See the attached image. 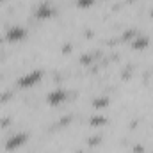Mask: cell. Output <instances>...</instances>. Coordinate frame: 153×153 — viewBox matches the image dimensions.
I'll return each mask as SVG.
<instances>
[{"label": "cell", "mask_w": 153, "mask_h": 153, "mask_svg": "<svg viewBox=\"0 0 153 153\" xmlns=\"http://www.w3.org/2000/svg\"><path fill=\"white\" fill-rule=\"evenodd\" d=\"M91 125H93V126L105 125V117H103V116H96V117H93V119H91Z\"/></svg>", "instance_id": "obj_9"}, {"label": "cell", "mask_w": 153, "mask_h": 153, "mask_svg": "<svg viewBox=\"0 0 153 153\" xmlns=\"http://www.w3.org/2000/svg\"><path fill=\"white\" fill-rule=\"evenodd\" d=\"M41 78H43V71L41 70H34V71H29V73L20 76L18 78V85L20 87H32L34 84H38Z\"/></svg>", "instance_id": "obj_2"}, {"label": "cell", "mask_w": 153, "mask_h": 153, "mask_svg": "<svg viewBox=\"0 0 153 153\" xmlns=\"http://www.w3.org/2000/svg\"><path fill=\"white\" fill-rule=\"evenodd\" d=\"M64 100H66V91H64V89H53V91H50L48 96H46V102H48L52 107L61 105Z\"/></svg>", "instance_id": "obj_4"}, {"label": "cell", "mask_w": 153, "mask_h": 153, "mask_svg": "<svg viewBox=\"0 0 153 153\" xmlns=\"http://www.w3.org/2000/svg\"><path fill=\"white\" fill-rule=\"evenodd\" d=\"M4 38L7 39L9 43H16V41H22V39L27 38V29L25 27H20V25H13L5 30V36Z\"/></svg>", "instance_id": "obj_3"}, {"label": "cell", "mask_w": 153, "mask_h": 153, "mask_svg": "<svg viewBox=\"0 0 153 153\" xmlns=\"http://www.w3.org/2000/svg\"><path fill=\"white\" fill-rule=\"evenodd\" d=\"M52 14H53V7H52V4L43 2V4H39L38 9H36V16H38L39 20H48V18H52Z\"/></svg>", "instance_id": "obj_5"}, {"label": "cell", "mask_w": 153, "mask_h": 153, "mask_svg": "<svg viewBox=\"0 0 153 153\" xmlns=\"http://www.w3.org/2000/svg\"><path fill=\"white\" fill-rule=\"evenodd\" d=\"M93 105H94L96 109H102V107H107V105H109V98H105V96H102V98H96V100L93 102Z\"/></svg>", "instance_id": "obj_6"}, {"label": "cell", "mask_w": 153, "mask_h": 153, "mask_svg": "<svg viewBox=\"0 0 153 153\" xmlns=\"http://www.w3.org/2000/svg\"><path fill=\"white\" fill-rule=\"evenodd\" d=\"M146 45H148V39L146 38H139V39L134 41V48H135V50H143Z\"/></svg>", "instance_id": "obj_7"}, {"label": "cell", "mask_w": 153, "mask_h": 153, "mask_svg": "<svg viewBox=\"0 0 153 153\" xmlns=\"http://www.w3.org/2000/svg\"><path fill=\"white\" fill-rule=\"evenodd\" d=\"M27 141H29V134H27V132L13 134V135L5 141V150H7V152H14V150H18L20 146H23Z\"/></svg>", "instance_id": "obj_1"}, {"label": "cell", "mask_w": 153, "mask_h": 153, "mask_svg": "<svg viewBox=\"0 0 153 153\" xmlns=\"http://www.w3.org/2000/svg\"><path fill=\"white\" fill-rule=\"evenodd\" d=\"M75 4L80 7V9H87L94 4V0H75Z\"/></svg>", "instance_id": "obj_8"}]
</instances>
